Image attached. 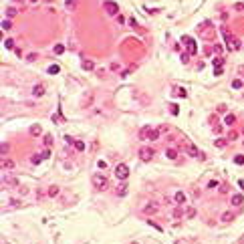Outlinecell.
Returning <instances> with one entry per match:
<instances>
[{
  "instance_id": "cell-1",
  "label": "cell",
  "mask_w": 244,
  "mask_h": 244,
  "mask_svg": "<svg viewBox=\"0 0 244 244\" xmlns=\"http://www.w3.org/2000/svg\"><path fill=\"white\" fill-rule=\"evenodd\" d=\"M91 182H93V186H95L97 190H105V188H107V184H109V182H107V178H105L103 173H95V176L91 178Z\"/></svg>"
},
{
  "instance_id": "cell-2",
  "label": "cell",
  "mask_w": 244,
  "mask_h": 244,
  "mask_svg": "<svg viewBox=\"0 0 244 244\" xmlns=\"http://www.w3.org/2000/svg\"><path fill=\"white\" fill-rule=\"evenodd\" d=\"M153 156H156V151H153L151 147H147V145H143V147L139 149V158H141V162H151Z\"/></svg>"
},
{
  "instance_id": "cell-3",
  "label": "cell",
  "mask_w": 244,
  "mask_h": 244,
  "mask_svg": "<svg viewBox=\"0 0 244 244\" xmlns=\"http://www.w3.org/2000/svg\"><path fill=\"white\" fill-rule=\"evenodd\" d=\"M115 176H117L119 180H127V176H129V167H127L125 163H117V165H115Z\"/></svg>"
},
{
  "instance_id": "cell-4",
  "label": "cell",
  "mask_w": 244,
  "mask_h": 244,
  "mask_svg": "<svg viewBox=\"0 0 244 244\" xmlns=\"http://www.w3.org/2000/svg\"><path fill=\"white\" fill-rule=\"evenodd\" d=\"M103 8H105V10H107V14H111V16H117V14H119V6H117L115 2H111V0L103 2Z\"/></svg>"
},
{
  "instance_id": "cell-5",
  "label": "cell",
  "mask_w": 244,
  "mask_h": 244,
  "mask_svg": "<svg viewBox=\"0 0 244 244\" xmlns=\"http://www.w3.org/2000/svg\"><path fill=\"white\" fill-rule=\"evenodd\" d=\"M158 210H160V206L156 202H149L143 206V214H147V216H153V214H158Z\"/></svg>"
},
{
  "instance_id": "cell-6",
  "label": "cell",
  "mask_w": 244,
  "mask_h": 244,
  "mask_svg": "<svg viewBox=\"0 0 244 244\" xmlns=\"http://www.w3.org/2000/svg\"><path fill=\"white\" fill-rule=\"evenodd\" d=\"M2 186H8V188H18V180H16V178H10V176H4V178H2Z\"/></svg>"
},
{
  "instance_id": "cell-7",
  "label": "cell",
  "mask_w": 244,
  "mask_h": 244,
  "mask_svg": "<svg viewBox=\"0 0 244 244\" xmlns=\"http://www.w3.org/2000/svg\"><path fill=\"white\" fill-rule=\"evenodd\" d=\"M149 133H151V127H149V125H143V127L139 129V139H141V141H147V139H149Z\"/></svg>"
},
{
  "instance_id": "cell-8",
  "label": "cell",
  "mask_w": 244,
  "mask_h": 244,
  "mask_svg": "<svg viewBox=\"0 0 244 244\" xmlns=\"http://www.w3.org/2000/svg\"><path fill=\"white\" fill-rule=\"evenodd\" d=\"M44 93H46V87H44L42 83H37V85L32 87V95H35V97H42Z\"/></svg>"
},
{
  "instance_id": "cell-9",
  "label": "cell",
  "mask_w": 244,
  "mask_h": 244,
  "mask_svg": "<svg viewBox=\"0 0 244 244\" xmlns=\"http://www.w3.org/2000/svg\"><path fill=\"white\" fill-rule=\"evenodd\" d=\"M230 204H232V206H242L244 196L242 194H232V196H230Z\"/></svg>"
},
{
  "instance_id": "cell-10",
  "label": "cell",
  "mask_w": 244,
  "mask_h": 244,
  "mask_svg": "<svg viewBox=\"0 0 244 244\" xmlns=\"http://www.w3.org/2000/svg\"><path fill=\"white\" fill-rule=\"evenodd\" d=\"M186 200H188V198H186V194H184L182 190H178V192L173 194V202H176V204L182 206V204H186Z\"/></svg>"
},
{
  "instance_id": "cell-11",
  "label": "cell",
  "mask_w": 244,
  "mask_h": 244,
  "mask_svg": "<svg viewBox=\"0 0 244 244\" xmlns=\"http://www.w3.org/2000/svg\"><path fill=\"white\" fill-rule=\"evenodd\" d=\"M2 169H6V171L14 169V160H10V158H2Z\"/></svg>"
},
{
  "instance_id": "cell-12",
  "label": "cell",
  "mask_w": 244,
  "mask_h": 244,
  "mask_svg": "<svg viewBox=\"0 0 244 244\" xmlns=\"http://www.w3.org/2000/svg\"><path fill=\"white\" fill-rule=\"evenodd\" d=\"M184 214H186V212H184V208H182L180 204H178V206L173 208V212H171V216H173L176 220H180V218H184Z\"/></svg>"
},
{
  "instance_id": "cell-13",
  "label": "cell",
  "mask_w": 244,
  "mask_h": 244,
  "mask_svg": "<svg viewBox=\"0 0 244 244\" xmlns=\"http://www.w3.org/2000/svg\"><path fill=\"white\" fill-rule=\"evenodd\" d=\"M236 123V115H232V113H228L226 117H224V125H228V127H232Z\"/></svg>"
},
{
  "instance_id": "cell-14",
  "label": "cell",
  "mask_w": 244,
  "mask_h": 244,
  "mask_svg": "<svg viewBox=\"0 0 244 244\" xmlns=\"http://www.w3.org/2000/svg\"><path fill=\"white\" fill-rule=\"evenodd\" d=\"M234 218H236V216H234V212H230V210L222 214V222H232Z\"/></svg>"
},
{
  "instance_id": "cell-15",
  "label": "cell",
  "mask_w": 244,
  "mask_h": 244,
  "mask_svg": "<svg viewBox=\"0 0 244 244\" xmlns=\"http://www.w3.org/2000/svg\"><path fill=\"white\" fill-rule=\"evenodd\" d=\"M160 133H162L160 129H151V133H149V141H158V139H160Z\"/></svg>"
},
{
  "instance_id": "cell-16",
  "label": "cell",
  "mask_w": 244,
  "mask_h": 244,
  "mask_svg": "<svg viewBox=\"0 0 244 244\" xmlns=\"http://www.w3.org/2000/svg\"><path fill=\"white\" fill-rule=\"evenodd\" d=\"M46 194H48L50 198H55V196H59V186H50V188L46 190Z\"/></svg>"
},
{
  "instance_id": "cell-17",
  "label": "cell",
  "mask_w": 244,
  "mask_h": 244,
  "mask_svg": "<svg viewBox=\"0 0 244 244\" xmlns=\"http://www.w3.org/2000/svg\"><path fill=\"white\" fill-rule=\"evenodd\" d=\"M117 196H119V198H123V196H127V186H125V184H121V186H117Z\"/></svg>"
},
{
  "instance_id": "cell-18",
  "label": "cell",
  "mask_w": 244,
  "mask_h": 244,
  "mask_svg": "<svg viewBox=\"0 0 244 244\" xmlns=\"http://www.w3.org/2000/svg\"><path fill=\"white\" fill-rule=\"evenodd\" d=\"M28 131H30V135H41V133H42L41 125H30V129H28Z\"/></svg>"
},
{
  "instance_id": "cell-19",
  "label": "cell",
  "mask_w": 244,
  "mask_h": 244,
  "mask_svg": "<svg viewBox=\"0 0 244 244\" xmlns=\"http://www.w3.org/2000/svg\"><path fill=\"white\" fill-rule=\"evenodd\" d=\"M77 2H79V0H65V6H67L69 10H75V8H77Z\"/></svg>"
},
{
  "instance_id": "cell-20",
  "label": "cell",
  "mask_w": 244,
  "mask_h": 244,
  "mask_svg": "<svg viewBox=\"0 0 244 244\" xmlns=\"http://www.w3.org/2000/svg\"><path fill=\"white\" fill-rule=\"evenodd\" d=\"M6 16H8V18H14V16H16V8H14V6H8V8H6Z\"/></svg>"
},
{
  "instance_id": "cell-21",
  "label": "cell",
  "mask_w": 244,
  "mask_h": 244,
  "mask_svg": "<svg viewBox=\"0 0 244 244\" xmlns=\"http://www.w3.org/2000/svg\"><path fill=\"white\" fill-rule=\"evenodd\" d=\"M83 69H85V71H93V69H95L93 61H83Z\"/></svg>"
},
{
  "instance_id": "cell-22",
  "label": "cell",
  "mask_w": 244,
  "mask_h": 244,
  "mask_svg": "<svg viewBox=\"0 0 244 244\" xmlns=\"http://www.w3.org/2000/svg\"><path fill=\"white\" fill-rule=\"evenodd\" d=\"M226 143H228V139H224V137H220V139H216V141H214V145H216V147H226Z\"/></svg>"
},
{
  "instance_id": "cell-23",
  "label": "cell",
  "mask_w": 244,
  "mask_h": 244,
  "mask_svg": "<svg viewBox=\"0 0 244 244\" xmlns=\"http://www.w3.org/2000/svg\"><path fill=\"white\" fill-rule=\"evenodd\" d=\"M188 153H190L192 158H198V156H200L198 149H196V145H188Z\"/></svg>"
},
{
  "instance_id": "cell-24",
  "label": "cell",
  "mask_w": 244,
  "mask_h": 244,
  "mask_svg": "<svg viewBox=\"0 0 244 244\" xmlns=\"http://www.w3.org/2000/svg\"><path fill=\"white\" fill-rule=\"evenodd\" d=\"M165 156H167V160H176V158H178V151H176V149H167Z\"/></svg>"
},
{
  "instance_id": "cell-25",
  "label": "cell",
  "mask_w": 244,
  "mask_h": 244,
  "mask_svg": "<svg viewBox=\"0 0 244 244\" xmlns=\"http://www.w3.org/2000/svg\"><path fill=\"white\" fill-rule=\"evenodd\" d=\"M186 44H188V48H190V53H196V44L192 39H186Z\"/></svg>"
},
{
  "instance_id": "cell-26",
  "label": "cell",
  "mask_w": 244,
  "mask_h": 244,
  "mask_svg": "<svg viewBox=\"0 0 244 244\" xmlns=\"http://www.w3.org/2000/svg\"><path fill=\"white\" fill-rule=\"evenodd\" d=\"M12 28V22L10 20H2V30H10Z\"/></svg>"
},
{
  "instance_id": "cell-27",
  "label": "cell",
  "mask_w": 244,
  "mask_h": 244,
  "mask_svg": "<svg viewBox=\"0 0 244 244\" xmlns=\"http://www.w3.org/2000/svg\"><path fill=\"white\" fill-rule=\"evenodd\" d=\"M59 71H61V69H59V65H50V67H48V73H50V75H57Z\"/></svg>"
},
{
  "instance_id": "cell-28",
  "label": "cell",
  "mask_w": 244,
  "mask_h": 244,
  "mask_svg": "<svg viewBox=\"0 0 244 244\" xmlns=\"http://www.w3.org/2000/svg\"><path fill=\"white\" fill-rule=\"evenodd\" d=\"M44 145H46V147H53V135H44Z\"/></svg>"
},
{
  "instance_id": "cell-29",
  "label": "cell",
  "mask_w": 244,
  "mask_h": 244,
  "mask_svg": "<svg viewBox=\"0 0 244 244\" xmlns=\"http://www.w3.org/2000/svg\"><path fill=\"white\" fill-rule=\"evenodd\" d=\"M8 149H10V145H8V143H2V147H0V153H2V158L8 153Z\"/></svg>"
},
{
  "instance_id": "cell-30",
  "label": "cell",
  "mask_w": 244,
  "mask_h": 244,
  "mask_svg": "<svg viewBox=\"0 0 244 244\" xmlns=\"http://www.w3.org/2000/svg\"><path fill=\"white\" fill-rule=\"evenodd\" d=\"M232 87H234V89H242L244 83L240 81V79H234V81H232Z\"/></svg>"
},
{
  "instance_id": "cell-31",
  "label": "cell",
  "mask_w": 244,
  "mask_h": 244,
  "mask_svg": "<svg viewBox=\"0 0 244 244\" xmlns=\"http://www.w3.org/2000/svg\"><path fill=\"white\" fill-rule=\"evenodd\" d=\"M212 63H214V67H222V65H224V59H220V57H216V59H214Z\"/></svg>"
},
{
  "instance_id": "cell-32",
  "label": "cell",
  "mask_w": 244,
  "mask_h": 244,
  "mask_svg": "<svg viewBox=\"0 0 244 244\" xmlns=\"http://www.w3.org/2000/svg\"><path fill=\"white\" fill-rule=\"evenodd\" d=\"M75 147H77L79 151H83V149H85V143H83L81 139H77V141H75Z\"/></svg>"
},
{
  "instance_id": "cell-33",
  "label": "cell",
  "mask_w": 244,
  "mask_h": 244,
  "mask_svg": "<svg viewBox=\"0 0 244 244\" xmlns=\"http://www.w3.org/2000/svg\"><path fill=\"white\" fill-rule=\"evenodd\" d=\"M55 53H57V55H63V53H65V46H63V44H57V46H55Z\"/></svg>"
},
{
  "instance_id": "cell-34",
  "label": "cell",
  "mask_w": 244,
  "mask_h": 244,
  "mask_svg": "<svg viewBox=\"0 0 244 244\" xmlns=\"http://www.w3.org/2000/svg\"><path fill=\"white\" fill-rule=\"evenodd\" d=\"M220 184L216 182V180H212V182H208V190H214V188H218Z\"/></svg>"
},
{
  "instance_id": "cell-35",
  "label": "cell",
  "mask_w": 244,
  "mask_h": 244,
  "mask_svg": "<svg viewBox=\"0 0 244 244\" xmlns=\"http://www.w3.org/2000/svg\"><path fill=\"white\" fill-rule=\"evenodd\" d=\"M186 216H188V218H194V216H196V210H194V208H188V210H186Z\"/></svg>"
},
{
  "instance_id": "cell-36",
  "label": "cell",
  "mask_w": 244,
  "mask_h": 244,
  "mask_svg": "<svg viewBox=\"0 0 244 244\" xmlns=\"http://www.w3.org/2000/svg\"><path fill=\"white\" fill-rule=\"evenodd\" d=\"M234 10L242 12V10H244V2H236V4H234Z\"/></svg>"
},
{
  "instance_id": "cell-37",
  "label": "cell",
  "mask_w": 244,
  "mask_h": 244,
  "mask_svg": "<svg viewBox=\"0 0 244 244\" xmlns=\"http://www.w3.org/2000/svg\"><path fill=\"white\" fill-rule=\"evenodd\" d=\"M41 156H42V160H46V158H50V147H46V149L42 151Z\"/></svg>"
},
{
  "instance_id": "cell-38",
  "label": "cell",
  "mask_w": 244,
  "mask_h": 244,
  "mask_svg": "<svg viewBox=\"0 0 244 244\" xmlns=\"http://www.w3.org/2000/svg\"><path fill=\"white\" fill-rule=\"evenodd\" d=\"M4 46H6V48H12V46H14V41H12V39L4 41Z\"/></svg>"
},
{
  "instance_id": "cell-39",
  "label": "cell",
  "mask_w": 244,
  "mask_h": 244,
  "mask_svg": "<svg viewBox=\"0 0 244 244\" xmlns=\"http://www.w3.org/2000/svg\"><path fill=\"white\" fill-rule=\"evenodd\" d=\"M41 160H42V156H32V158H30L32 163H41Z\"/></svg>"
},
{
  "instance_id": "cell-40",
  "label": "cell",
  "mask_w": 244,
  "mask_h": 244,
  "mask_svg": "<svg viewBox=\"0 0 244 244\" xmlns=\"http://www.w3.org/2000/svg\"><path fill=\"white\" fill-rule=\"evenodd\" d=\"M176 95L178 97H186V89H176Z\"/></svg>"
},
{
  "instance_id": "cell-41",
  "label": "cell",
  "mask_w": 244,
  "mask_h": 244,
  "mask_svg": "<svg viewBox=\"0 0 244 244\" xmlns=\"http://www.w3.org/2000/svg\"><path fill=\"white\" fill-rule=\"evenodd\" d=\"M234 162L238 163V165H242V163H244V156H236V158H234Z\"/></svg>"
},
{
  "instance_id": "cell-42",
  "label": "cell",
  "mask_w": 244,
  "mask_h": 244,
  "mask_svg": "<svg viewBox=\"0 0 244 244\" xmlns=\"http://www.w3.org/2000/svg\"><path fill=\"white\" fill-rule=\"evenodd\" d=\"M65 143H67V145H71V143H73V145H75V139H73V137H69V135H67V137H65Z\"/></svg>"
},
{
  "instance_id": "cell-43",
  "label": "cell",
  "mask_w": 244,
  "mask_h": 244,
  "mask_svg": "<svg viewBox=\"0 0 244 244\" xmlns=\"http://www.w3.org/2000/svg\"><path fill=\"white\" fill-rule=\"evenodd\" d=\"M236 137H238V133H236V131H230V135H228V139L232 141V139H236Z\"/></svg>"
},
{
  "instance_id": "cell-44",
  "label": "cell",
  "mask_w": 244,
  "mask_h": 244,
  "mask_svg": "<svg viewBox=\"0 0 244 244\" xmlns=\"http://www.w3.org/2000/svg\"><path fill=\"white\" fill-rule=\"evenodd\" d=\"M226 192H228V186L222 184V186H220V194H226Z\"/></svg>"
},
{
  "instance_id": "cell-45",
  "label": "cell",
  "mask_w": 244,
  "mask_h": 244,
  "mask_svg": "<svg viewBox=\"0 0 244 244\" xmlns=\"http://www.w3.org/2000/svg\"><path fill=\"white\" fill-rule=\"evenodd\" d=\"M214 75H216V77H220V75H222V69H220V67H216V69H214Z\"/></svg>"
},
{
  "instance_id": "cell-46",
  "label": "cell",
  "mask_w": 244,
  "mask_h": 244,
  "mask_svg": "<svg viewBox=\"0 0 244 244\" xmlns=\"http://www.w3.org/2000/svg\"><path fill=\"white\" fill-rule=\"evenodd\" d=\"M20 204H22L20 200H10V206H20Z\"/></svg>"
},
{
  "instance_id": "cell-47",
  "label": "cell",
  "mask_w": 244,
  "mask_h": 244,
  "mask_svg": "<svg viewBox=\"0 0 244 244\" xmlns=\"http://www.w3.org/2000/svg\"><path fill=\"white\" fill-rule=\"evenodd\" d=\"M97 165H99L101 169H105V165H107V163H105V162H101V160H99V162H97Z\"/></svg>"
},
{
  "instance_id": "cell-48",
  "label": "cell",
  "mask_w": 244,
  "mask_h": 244,
  "mask_svg": "<svg viewBox=\"0 0 244 244\" xmlns=\"http://www.w3.org/2000/svg\"><path fill=\"white\" fill-rule=\"evenodd\" d=\"M238 186H240V188L244 190V180H238Z\"/></svg>"
},
{
  "instance_id": "cell-49",
  "label": "cell",
  "mask_w": 244,
  "mask_h": 244,
  "mask_svg": "<svg viewBox=\"0 0 244 244\" xmlns=\"http://www.w3.org/2000/svg\"><path fill=\"white\" fill-rule=\"evenodd\" d=\"M30 2H39V0H30Z\"/></svg>"
},
{
  "instance_id": "cell-50",
  "label": "cell",
  "mask_w": 244,
  "mask_h": 244,
  "mask_svg": "<svg viewBox=\"0 0 244 244\" xmlns=\"http://www.w3.org/2000/svg\"><path fill=\"white\" fill-rule=\"evenodd\" d=\"M131 244H139V242H131Z\"/></svg>"
},
{
  "instance_id": "cell-51",
  "label": "cell",
  "mask_w": 244,
  "mask_h": 244,
  "mask_svg": "<svg viewBox=\"0 0 244 244\" xmlns=\"http://www.w3.org/2000/svg\"><path fill=\"white\" fill-rule=\"evenodd\" d=\"M242 147H244V141H242Z\"/></svg>"
}]
</instances>
